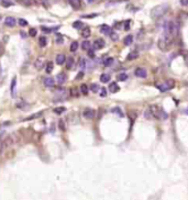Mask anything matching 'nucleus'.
<instances>
[{
  "mask_svg": "<svg viewBox=\"0 0 188 200\" xmlns=\"http://www.w3.org/2000/svg\"><path fill=\"white\" fill-rule=\"evenodd\" d=\"M68 3H69V6L74 9H79L80 7H82V1L80 0H67Z\"/></svg>",
  "mask_w": 188,
  "mask_h": 200,
  "instance_id": "obj_11",
  "label": "nucleus"
},
{
  "mask_svg": "<svg viewBox=\"0 0 188 200\" xmlns=\"http://www.w3.org/2000/svg\"><path fill=\"white\" fill-rule=\"evenodd\" d=\"M156 88L159 89V91L162 92H166L171 90L172 88H174V86H175V82L172 79H168V80H165V82H162L161 84H156Z\"/></svg>",
  "mask_w": 188,
  "mask_h": 200,
  "instance_id": "obj_3",
  "label": "nucleus"
},
{
  "mask_svg": "<svg viewBox=\"0 0 188 200\" xmlns=\"http://www.w3.org/2000/svg\"><path fill=\"white\" fill-rule=\"evenodd\" d=\"M83 115L86 118V119H93V118H95V115H96V111L91 108H87L84 110Z\"/></svg>",
  "mask_w": 188,
  "mask_h": 200,
  "instance_id": "obj_7",
  "label": "nucleus"
},
{
  "mask_svg": "<svg viewBox=\"0 0 188 200\" xmlns=\"http://www.w3.org/2000/svg\"><path fill=\"white\" fill-rule=\"evenodd\" d=\"M96 1H99V0H87L88 3H93V2H96Z\"/></svg>",
  "mask_w": 188,
  "mask_h": 200,
  "instance_id": "obj_52",
  "label": "nucleus"
},
{
  "mask_svg": "<svg viewBox=\"0 0 188 200\" xmlns=\"http://www.w3.org/2000/svg\"><path fill=\"white\" fill-rule=\"evenodd\" d=\"M83 75H84L83 73L78 74V75H77V77H76V79H79V78H82V77H83Z\"/></svg>",
  "mask_w": 188,
  "mask_h": 200,
  "instance_id": "obj_48",
  "label": "nucleus"
},
{
  "mask_svg": "<svg viewBox=\"0 0 188 200\" xmlns=\"http://www.w3.org/2000/svg\"><path fill=\"white\" fill-rule=\"evenodd\" d=\"M110 78H111V76L109 74H102L101 76H100V82L106 84L108 83V82H110Z\"/></svg>",
  "mask_w": 188,
  "mask_h": 200,
  "instance_id": "obj_17",
  "label": "nucleus"
},
{
  "mask_svg": "<svg viewBox=\"0 0 188 200\" xmlns=\"http://www.w3.org/2000/svg\"><path fill=\"white\" fill-rule=\"evenodd\" d=\"M80 91H82L83 95H87L88 94V86L85 85V84H82L80 85Z\"/></svg>",
  "mask_w": 188,
  "mask_h": 200,
  "instance_id": "obj_28",
  "label": "nucleus"
},
{
  "mask_svg": "<svg viewBox=\"0 0 188 200\" xmlns=\"http://www.w3.org/2000/svg\"><path fill=\"white\" fill-rule=\"evenodd\" d=\"M88 56H89L90 58H94V57H95V53H94V50H91V48H89V50H88Z\"/></svg>",
  "mask_w": 188,
  "mask_h": 200,
  "instance_id": "obj_38",
  "label": "nucleus"
},
{
  "mask_svg": "<svg viewBox=\"0 0 188 200\" xmlns=\"http://www.w3.org/2000/svg\"><path fill=\"white\" fill-rule=\"evenodd\" d=\"M128 79V75L125 73H121L118 75V80L119 82H125V80Z\"/></svg>",
  "mask_w": 188,
  "mask_h": 200,
  "instance_id": "obj_30",
  "label": "nucleus"
},
{
  "mask_svg": "<svg viewBox=\"0 0 188 200\" xmlns=\"http://www.w3.org/2000/svg\"><path fill=\"white\" fill-rule=\"evenodd\" d=\"M21 1H22V2L24 3V5H26V6H30V5L32 3L31 0H21Z\"/></svg>",
  "mask_w": 188,
  "mask_h": 200,
  "instance_id": "obj_45",
  "label": "nucleus"
},
{
  "mask_svg": "<svg viewBox=\"0 0 188 200\" xmlns=\"http://www.w3.org/2000/svg\"><path fill=\"white\" fill-rule=\"evenodd\" d=\"M168 11V5L167 3H163V5H159V6L154 7L152 11H151V17L154 19L161 18Z\"/></svg>",
  "mask_w": 188,
  "mask_h": 200,
  "instance_id": "obj_2",
  "label": "nucleus"
},
{
  "mask_svg": "<svg viewBox=\"0 0 188 200\" xmlns=\"http://www.w3.org/2000/svg\"><path fill=\"white\" fill-rule=\"evenodd\" d=\"M77 89H75V88H73L72 90H70V96H74V97H76L77 96V91H76Z\"/></svg>",
  "mask_w": 188,
  "mask_h": 200,
  "instance_id": "obj_41",
  "label": "nucleus"
},
{
  "mask_svg": "<svg viewBox=\"0 0 188 200\" xmlns=\"http://www.w3.org/2000/svg\"><path fill=\"white\" fill-rule=\"evenodd\" d=\"M100 96H101V97H106V96H107V91H106L105 88H101V91H100Z\"/></svg>",
  "mask_w": 188,
  "mask_h": 200,
  "instance_id": "obj_42",
  "label": "nucleus"
},
{
  "mask_svg": "<svg viewBox=\"0 0 188 200\" xmlns=\"http://www.w3.org/2000/svg\"><path fill=\"white\" fill-rule=\"evenodd\" d=\"M5 23H6V26H14L17 23V20L13 18V17H7L6 20H5Z\"/></svg>",
  "mask_w": 188,
  "mask_h": 200,
  "instance_id": "obj_12",
  "label": "nucleus"
},
{
  "mask_svg": "<svg viewBox=\"0 0 188 200\" xmlns=\"http://www.w3.org/2000/svg\"><path fill=\"white\" fill-rule=\"evenodd\" d=\"M65 110H66V108H64V107H60V108H56L54 109V112L57 114H61L63 113V112H65Z\"/></svg>",
  "mask_w": 188,
  "mask_h": 200,
  "instance_id": "obj_34",
  "label": "nucleus"
},
{
  "mask_svg": "<svg viewBox=\"0 0 188 200\" xmlns=\"http://www.w3.org/2000/svg\"><path fill=\"white\" fill-rule=\"evenodd\" d=\"M100 32H101L102 34H105V35H108L111 33V28L109 26H107V24H102L101 26H100Z\"/></svg>",
  "mask_w": 188,
  "mask_h": 200,
  "instance_id": "obj_13",
  "label": "nucleus"
},
{
  "mask_svg": "<svg viewBox=\"0 0 188 200\" xmlns=\"http://www.w3.org/2000/svg\"><path fill=\"white\" fill-rule=\"evenodd\" d=\"M113 62H115L113 57H107V58L105 60V62H103V65H105L106 67H109L113 64Z\"/></svg>",
  "mask_w": 188,
  "mask_h": 200,
  "instance_id": "obj_24",
  "label": "nucleus"
},
{
  "mask_svg": "<svg viewBox=\"0 0 188 200\" xmlns=\"http://www.w3.org/2000/svg\"><path fill=\"white\" fill-rule=\"evenodd\" d=\"M83 26H84V24H83V22H82V21H76V22L73 23V26L75 29H79V28H82Z\"/></svg>",
  "mask_w": 188,
  "mask_h": 200,
  "instance_id": "obj_35",
  "label": "nucleus"
},
{
  "mask_svg": "<svg viewBox=\"0 0 188 200\" xmlns=\"http://www.w3.org/2000/svg\"><path fill=\"white\" fill-rule=\"evenodd\" d=\"M43 84H44L46 87H53L55 85V80L54 78L52 77H44L43 78Z\"/></svg>",
  "mask_w": 188,
  "mask_h": 200,
  "instance_id": "obj_10",
  "label": "nucleus"
},
{
  "mask_svg": "<svg viewBox=\"0 0 188 200\" xmlns=\"http://www.w3.org/2000/svg\"><path fill=\"white\" fill-rule=\"evenodd\" d=\"M179 29H180V26H179L178 21L173 20V21H169V22L166 23L165 28H164V31H165L166 35H168V36L174 38L175 36L178 35Z\"/></svg>",
  "mask_w": 188,
  "mask_h": 200,
  "instance_id": "obj_1",
  "label": "nucleus"
},
{
  "mask_svg": "<svg viewBox=\"0 0 188 200\" xmlns=\"http://www.w3.org/2000/svg\"><path fill=\"white\" fill-rule=\"evenodd\" d=\"M150 111L153 117L159 118V119H167V117H168V114L166 113L164 110L159 109V107H156V106H151Z\"/></svg>",
  "mask_w": 188,
  "mask_h": 200,
  "instance_id": "obj_4",
  "label": "nucleus"
},
{
  "mask_svg": "<svg viewBox=\"0 0 188 200\" xmlns=\"http://www.w3.org/2000/svg\"><path fill=\"white\" fill-rule=\"evenodd\" d=\"M56 82H57L60 85H63L67 82V76L65 73H60L57 74V76H56Z\"/></svg>",
  "mask_w": 188,
  "mask_h": 200,
  "instance_id": "obj_8",
  "label": "nucleus"
},
{
  "mask_svg": "<svg viewBox=\"0 0 188 200\" xmlns=\"http://www.w3.org/2000/svg\"><path fill=\"white\" fill-rule=\"evenodd\" d=\"M112 112H113V113H117L118 115H120V117H123V113H122L121 109L118 108V107H117V108H113V109H112Z\"/></svg>",
  "mask_w": 188,
  "mask_h": 200,
  "instance_id": "obj_32",
  "label": "nucleus"
},
{
  "mask_svg": "<svg viewBox=\"0 0 188 200\" xmlns=\"http://www.w3.org/2000/svg\"><path fill=\"white\" fill-rule=\"evenodd\" d=\"M66 62V56L64 54H57L56 55V64L58 65H62V64H65Z\"/></svg>",
  "mask_w": 188,
  "mask_h": 200,
  "instance_id": "obj_15",
  "label": "nucleus"
},
{
  "mask_svg": "<svg viewBox=\"0 0 188 200\" xmlns=\"http://www.w3.org/2000/svg\"><path fill=\"white\" fill-rule=\"evenodd\" d=\"M109 35H110V38H111L112 41H117V40H118V34L115 33V32H111Z\"/></svg>",
  "mask_w": 188,
  "mask_h": 200,
  "instance_id": "obj_37",
  "label": "nucleus"
},
{
  "mask_svg": "<svg viewBox=\"0 0 188 200\" xmlns=\"http://www.w3.org/2000/svg\"><path fill=\"white\" fill-rule=\"evenodd\" d=\"M0 3L2 5L3 7H6V8H8V7H11L14 5V2H13L12 0H0Z\"/></svg>",
  "mask_w": 188,
  "mask_h": 200,
  "instance_id": "obj_22",
  "label": "nucleus"
},
{
  "mask_svg": "<svg viewBox=\"0 0 188 200\" xmlns=\"http://www.w3.org/2000/svg\"><path fill=\"white\" fill-rule=\"evenodd\" d=\"M90 33H91V31H90L89 28H85L82 30V36H83L84 38H87L90 36Z\"/></svg>",
  "mask_w": 188,
  "mask_h": 200,
  "instance_id": "obj_16",
  "label": "nucleus"
},
{
  "mask_svg": "<svg viewBox=\"0 0 188 200\" xmlns=\"http://www.w3.org/2000/svg\"><path fill=\"white\" fill-rule=\"evenodd\" d=\"M18 23H19L21 26H28V21H26V20H24V19H19V20H18Z\"/></svg>",
  "mask_w": 188,
  "mask_h": 200,
  "instance_id": "obj_36",
  "label": "nucleus"
},
{
  "mask_svg": "<svg viewBox=\"0 0 188 200\" xmlns=\"http://www.w3.org/2000/svg\"><path fill=\"white\" fill-rule=\"evenodd\" d=\"M90 90L93 92H97L99 90V86L97 85V84H91V85H90Z\"/></svg>",
  "mask_w": 188,
  "mask_h": 200,
  "instance_id": "obj_33",
  "label": "nucleus"
},
{
  "mask_svg": "<svg viewBox=\"0 0 188 200\" xmlns=\"http://www.w3.org/2000/svg\"><path fill=\"white\" fill-rule=\"evenodd\" d=\"M130 28V21H125V30H129Z\"/></svg>",
  "mask_w": 188,
  "mask_h": 200,
  "instance_id": "obj_44",
  "label": "nucleus"
},
{
  "mask_svg": "<svg viewBox=\"0 0 188 200\" xmlns=\"http://www.w3.org/2000/svg\"><path fill=\"white\" fill-rule=\"evenodd\" d=\"M16 85H17V78L14 77L12 79V83H11V87H10V91H11V95L14 97V94H16Z\"/></svg>",
  "mask_w": 188,
  "mask_h": 200,
  "instance_id": "obj_20",
  "label": "nucleus"
},
{
  "mask_svg": "<svg viewBox=\"0 0 188 200\" xmlns=\"http://www.w3.org/2000/svg\"><path fill=\"white\" fill-rule=\"evenodd\" d=\"M74 64H75L74 58L73 57H69L68 60H66V68L67 69H72V68L74 67Z\"/></svg>",
  "mask_w": 188,
  "mask_h": 200,
  "instance_id": "obj_19",
  "label": "nucleus"
},
{
  "mask_svg": "<svg viewBox=\"0 0 188 200\" xmlns=\"http://www.w3.org/2000/svg\"><path fill=\"white\" fill-rule=\"evenodd\" d=\"M57 43H63V38L61 36H58L57 38Z\"/></svg>",
  "mask_w": 188,
  "mask_h": 200,
  "instance_id": "obj_49",
  "label": "nucleus"
},
{
  "mask_svg": "<svg viewBox=\"0 0 188 200\" xmlns=\"http://www.w3.org/2000/svg\"><path fill=\"white\" fill-rule=\"evenodd\" d=\"M186 113H188V108H187V110H186Z\"/></svg>",
  "mask_w": 188,
  "mask_h": 200,
  "instance_id": "obj_53",
  "label": "nucleus"
},
{
  "mask_svg": "<svg viewBox=\"0 0 188 200\" xmlns=\"http://www.w3.org/2000/svg\"><path fill=\"white\" fill-rule=\"evenodd\" d=\"M79 66L82 67V68L85 67V60H84V58H80L79 60Z\"/></svg>",
  "mask_w": 188,
  "mask_h": 200,
  "instance_id": "obj_39",
  "label": "nucleus"
},
{
  "mask_svg": "<svg viewBox=\"0 0 188 200\" xmlns=\"http://www.w3.org/2000/svg\"><path fill=\"white\" fill-rule=\"evenodd\" d=\"M180 5L184 7H187L188 6V0H180Z\"/></svg>",
  "mask_w": 188,
  "mask_h": 200,
  "instance_id": "obj_43",
  "label": "nucleus"
},
{
  "mask_svg": "<svg viewBox=\"0 0 188 200\" xmlns=\"http://www.w3.org/2000/svg\"><path fill=\"white\" fill-rule=\"evenodd\" d=\"M46 44H48V38H45V36H41V38H39V45H40L41 48L46 46Z\"/></svg>",
  "mask_w": 188,
  "mask_h": 200,
  "instance_id": "obj_23",
  "label": "nucleus"
},
{
  "mask_svg": "<svg viewBox=\"0 0 188 200\" xmlns=\"http://www.w3.org/2000/svg\"><path fill=\"white\" fill-rule=\"evenodd\" d=\"M44 63H45V57L43 56H39L34 62V67L38 70H41L43 67H44Z\"/></svg>",
  "mask_w": 188,
  "mask_h": 200,
  "instance_id": "obj_5",
  "label": "nucleus"
},
{
  "mask_svg": "<svg viewBox=\"0 0 188 200\" xmlns=\"http://www.w3.org/2000/svg\"><path fill=\"white\" fill-rule=\"evenodd\" d=\"M109 90H110V92H112V94H116V92H118L119 90H120V87H119L117 83H111L109 85Z\"/></svg>",
  "mask_w": 188,
  "mask_h": 200,
  "instance_id": "obj_14",
  "label": "nucleus"
},
{
  "mask_svg": "<svg viewBox=\"0 0 188 200\" xmlns=\"http://www.w3.org/2000/svg\"><path fill=\"white\" fill-rule=\"evenodd\" d=\"M78 46H79L78 42H76V41L72 42V44H70V48H69L70 52H76L77 50H78Z\"/></svg>",
  "mask_w": 188,
  "mask_h": 200,
  "instance_id": "obj_25",
  "label": "nucleus"
},
{
  "mask_svg": "<svg viewBox=\"0 0 188 200\" xmlns=\"http://www.w3.org/2000/svg\"><path fill=\"white\" fill-rule=\"evenodd\" d=\"M43 114V111H40L38 112V113H34V114H32V115H30L29 118H26L23 121H30V120H33V119H38V118H40Z\"/></svg>",
  "mask_w": 188,
  "mask_h": 200,
  "instance_id": "obj_18",
  "label": "nucleus"
},
{
  "mask_svg": "<svg viewBox=\"0 0 188 200\" xmlns=\"http://www.w3.org/2000/svg\"><path fill=\"white\" fill-rule=\"evenodd\" d=\"M134 75L139 78H145L147 76V73H146V69L143 68V67H137V69L134 70Z\"/></svg>",
  "mask_w": 188,
  "mask_h": 200,
  "instance_id": "obj_6",
  "label": "nucleus"
},
{
  "mask_svg": "<svg viewBox=\"0 0 188 200\" xmlns=\"http://www.w3.org/2000/svg\"><path fill=\"white\" fill-rule=\"evenodd\" d=\"M60 129H61V130H65V124H64V121L63 120H61L60 121Z\"/></svg>",
  "mask_w": 188,
  "mask_h": 200,
  "instance_id": "obj_40",
  "label": "nucleus"
},
{
  "mask_svg": "<svg viewBox=\"0 0 188 200\" xmlns=\"http://www.w3.org/2000/svg\"><path fill=\"white\" fill-rule=\"evenodd\" d=\"M3 149V142L1 140H0V153H1V151H2Z\"/></svg>",
  "mask_w": 188,
  "mask_h": 200,
  "instance_id": "obj_47",
  "label": "nucleus"
},
{
  "mask_svg": "<svg viewBox=\"0 0 188 200\" xmlns=\"http://www.w3.org/2000/svg\"><path fill=\"white\" fill-rule=\"evenodd\" d=\"M82 48L83 50H85V51H88L90 48V42L89 41H84L83 43H82Z\"/></svg>",
  "mask_w": 188,
  "mask_h": 200,
  "instance_id": "obj_27",
  "label": "nucleus"
},
{
  "mask_svg": "<svg viewBox=\"0 0 188 200\" xmlns=\"http://www.w3.org/2000/svg\"><path fill=\"white\" fill-rule=\"evenodd\" d=\"M185 64H186V66H188V55L185 56Z\"/></svg>",
  "mask_w": 188,
  "mask_h": 200,
  "instance_id": "obj_50",
  "label": "nucleus"
},
{
  "mask_svg": "<svg viewBox=\"0 0 188 200\" xmlns=\"http://www.w3.org/2000/svg\"><path fill=\"white\" fill-rule=\"evenodd\" d=\"M132 42H133V36H132V35H128V36L125 38V40H123V44H125V46H128V45L132 44Z\"/></svg>",
  "mask_w": 188,
  "mask_h": 200,
  "instance_id": "obj_21",
  "label": "nucleus"
},
{
  "mask_svg": "<svg viewBox=\"0 0 188 200\" xmlns=\"http://www.w3.org/2000/svg\"><path fill=\"white\" fill-rule=\"evenodd\" d=\"M103 46H105V41L102 38H98L94 42V48L95 50H101Z\"/></svg>",
  "mask_w": 188,
  "mask_h": 200,
  "instance_id": "obj_9",
  "label": "nucleus"
},
{
  "mask_svg": "<svg viewBox=\"0 0 188 200\" xmlns=\"http://www.w3.org/2000/svg\"><path fill=\"white\" fill-rule=\"evenodd\" d=\"M45 72H46L48 74H50V73H52V72H53V63H52V62H48V63H46Z\"/></svg>",
  "mask_w": 188,
  "mask_h": 200,
  "instance_id": "obj_26",
  "label": "nucleus"
},
{
  "mask_svg": "<svg viewBox=\"0 0 188 200\" xmlns=\"http://www.w3.org/2000/svg\"><path fill=\"white\" fill-rule=\"evenodd\" d=\"M42 31H43V32H46V33H50V32H51L52 30H50V28H45V26H43V28H42Z\"/></svg>",
  "mask_w": 188,
  "mask_h": 200,
  "instance_id": "obj_46",
  "label": "nucleus"
},
{
  "mask_svg": "<svg viewBox=\"0 0 188 200\" xmlns=\"http://www.w3.org/2000/svg\"><path fill=\"white\" fill-rule=\"evenodd\" d=\"M96 17V14H90V16H84V18H94Z\"/></svg>",
  "mask_w": 188,
  "mask_h": 200,
  "instance_id": "obj_51",
  "label": "nucleus"
},
{
  "mask_svg": "<svg viewBox=\"0 0 188 200\" xmlns=\"http://www.w3.org/2000/svg\"><path fill=\"white\" fill-rule=\"evenodd\" d=\"M38 34V31H36V29L32 28L29 30V35L30 36H32V38H35V35Z\"/></svg>",
  "mask_w": 188,
  "mask_h": 200,
  "instance_id": "obj_31",
  "label": "nucleus"
},
{
  "mask_svg": "<svg viewBox=\"0 0 188 200\" xmlns=\"http://www.w3.org/2000/svg\"><path fill=\"white\" fill-rule=\"evenodd\" d=\"M137 56H139V55H137V52H131L130 54L128 55V60H135V58H137Z\"/></svg>",
  "mask_w": 188,
  "mask_h": 200,
  "instance_id": "obj_29",
  "label": "nucleus"
}]
</instances>
